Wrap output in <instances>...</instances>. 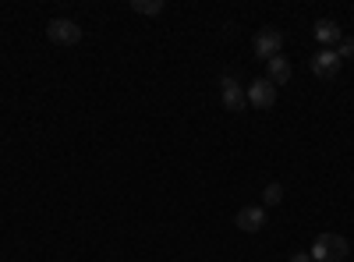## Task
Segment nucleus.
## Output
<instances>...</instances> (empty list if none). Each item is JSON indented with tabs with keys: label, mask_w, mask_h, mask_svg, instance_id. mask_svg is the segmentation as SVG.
I'll list each match as a JSON object with an SVG mask.
<instances>
[{
	"label": "nucleus",
	"mask_w": 354,
	"mask_h": 262,
	"mask_svg": "<svg viewBox=\"0 0 354 262\" xmlns=\"http://www.w3.org/2000/svg\"><path fill=\"white\" fill-rule=\"evenodd\" d=\"M290 262H312V255H308V252H294Z\"/></svg>",
	"instance_id": "nucleus-13"
},
{
	"label": "nucleus",
	"mask_w": 354,
	"mask_h": 262,
	"mask_svg": "<svg viewBox=\"0 0 354 262\" xmlns=\"http://www.w3.org/2000/svg\"><path fill=\"white\" fill-rule=\"evenodd\" d=\"M308 64H312V71H315L319 78H330V82H333V78L340 75V64H344V61L337 57V50H319Z\"/></svg>",
	"instance_id": "nucleus-5"
},
{
	"label": "nucleus",
	"mask_w": 354,
	"mask_h": 262,
	"mask_svg": "<svg viewBox=\"0 0 354 262\" xmlns=\"http://www.w3.org/2000/svg\"><path fill=\"white\" fill-rule=\"evenodd\" d=\"M245 96H248V106H259V110H270L273 103H277V85L270 82V78H255L248 89H245Z\"/></svg>",
	"instance_id": "nucleus-3"
},
{
	"label": "nucleus",
	"mask_w": 354,
	"mask_h": 262,
	"mask_svg": "<svg viewBox=\"0 0 354 262\" xmlns=\"http://www.w3.org/2000/svg\"><path fill=\"white\" fill-rule=\"evenodd\" d=\"M46 36H50L53 43H61V46H75V43L82 39V28H78V21H71V18H53V21L46 25Z\"/></svg>",
	"instance_id": "nucleus-2"
},
{
	"label": "nucleus",
	"mask_w": 354,
	"mask_h": 262,
	"mask_svg": "<svg viewBox=\"0 0 354 262\" xmlns=\"http://www.w3.org/2000/svg\"><path fill=\"white\" fill-rule=\"evenodd\" d=\"M337 57H340V61H344V57H354V39H351V36H344V39L337 43Z\"/></svg>",
	"instance_id": "nucleus-12"
},
{
	"label": "nucleus",
	"mask_w": 354,
	"mask_h": 262,
	"mask_svg": "<svg viewBox=\"0 0 354 262\" xmlns=\"http://www.w3.org/2000/svg\"><path fill=\"white\" fill-rule=\"evenodd\" d=\"M283 202V185H266V191H262V206H280Z\"/></svg>",
	"instance_id": "nucleus-10"
},
{
	"label": "nucleus",
	"mask_w": 354,
	"mask_h": 262,
	"mask_svg": "<svg viewBox=\"0 0 354 262\" xmlns=\"http://www.w3.org/2000/svg\"><path fill=\"white\" fill-rule=\"evenodd\" d=\"M312 32H315V39H319L322 46H333V43H340V39H344L340 25H337L333 18H319V21L312 25Z\"/></svg>",
	"instance_id": "nucleus-7"
},
{
	"label": "nucleus",
	"mask_w": 354,
	"mask_h": 262,
	"mask_svg": "<svg viewBox=\"0 0 354 262\" xmlns=\"http://www.w3.org/2000/svg\"><path fill=\"white\" fill-rule=\"evenodd\" d=\"M266 78H270L273 85H287L290 82V61L280 53V57H273V61H266Z\"/></svg>",
	"instance_id": "nucleus-9"
},
{
	"label": "nucleus",
	"mask_w": 354,
	"mask_h": 262,
	"mask_svg": "<svg viewBox=\"0 0 354 262\" xmlns=\"http://www.w3.org/2000/svg\"><path fill=\"white\" fill-rule=\"evenodd\" d=\"M138 15H160L163 11V0H135V4H131Z\"/></svg>",
	"instance_id": "nucleus-11"
},
{
	"label": "nucleus",
	"mask_w": 354,
	"mask_h": 262,
	"mask_svg": "<svg viewBox=\"0 0 354 262\" xmlns=\"http://www.w3.org/2000/svg\"><path fill=\"white\" fill-rule=\"evenodd\" d=\"M280 50H283V32H277V28H262L255 36V57L273 61V57H280Z\"/></svg>",
	"instance_id": "nucleus-4"
},
{
	"label": "nucleus",
	"mask_w": 354,
	"mask_h": 262,
	"mask_svg": "<svg viewBox=\"0 0 354 262\" xmlns=\"http://www.w3.org/2000/svg\"><path fill=\"white\" fill-rule=\"evenodd\" d=\"M238 227L245 230V234H255V230H262V227H266V209H262V206H245V209L238 213Z\"/></svg>",
	"instance_id": "nucleus-8"
},
{
	"label": "nucleus",
	"mask_w": 354,
	"mask_h": 262,
	"mask_svg": "<svg viewBox=\"0 0 354 262\" xmlns=\"http://www.w3.org/2000/svg\"><path fill=\"white\" fill-rule=\"evenodd\" d=\"M220 85H223V106H227V110H234V113H241V110L248 106V96H245V89H241V85L234 82V78H223Z\"/></svg>",
	"instance_id": "nucleus-6"
},
{
	"label": "nucleus",
	"mask_w": 354,
	"mask_h": 262,
	"mask_svg": "<svg viewBox=\"0 0 354 262\" xmlns=\"http://www.w3.org/2000/svg\"><path fill=\"white\" fill-rule=\"evenodd\" d=\"M312 262H344L347 259V238L340 234H319L312 241Z\"/></svg>",
	"instance_id": "nucleus-1"
}]
</instances>
